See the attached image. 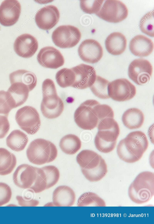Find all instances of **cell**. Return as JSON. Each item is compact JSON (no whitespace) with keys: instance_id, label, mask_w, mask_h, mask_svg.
Segmentation results:
<instances>
[{"instance_id":"obj_1","label":"cell","mask_w":154,"mask_h":224,"mask_svg":"<svg viewBox=\"0 0 154 224\" xmlns=\"http://www.w3.org/2000/svg\"><path fill=\"white\" fill-rule=\"evenodd\" d=\"M148 145L144 133L140 131H133L120 141L117 146V153L122 160L133 163L141 158Z\"/></svg>"},{"instance_id":"obj_2","label":"cell","mask_w":154,"mask_h":224,"mask_svg":"<svg viewBox=\"0 0 154 224\" xmlns=\"http://www.w3.org/2000/svg\"><path fill=\"white\" fill-rule=\"evenodd\" d=\"M128 195L133 202L141 204L149 201L154 195V174L150 171L140 173L129 186Z\"/></svg>"},{"instance_id":"obj_3","label":"cell","mask_w":154,"mask_h":224,"mask_svg":"<svg viewBox=\"0 0 154 224\" xmlns=\"http://www.w3.org/2000/svg\"><path fill=\"white\" fill-rule=\"evenodd\" d=\"M43 99L41 104V110L43 115L48 119L59 117L64 109L63 102L57 95L54 81L47 78L42 84Z\"/></svg>"},{"instance_id":"obj_4","label":"cell","mask_w":154,"mask_h":224,"mask_svg":"<svg viewBox=\"0 0 154 224\" xmlns=\"http://www.w3.org/2000/svg\"><path fill=\"white\" fill-rule=\"evenodd\" d=\"M57 147L53 143L42 138L32 141L26 151L29 162L37 165L53 161L57 157Z\"/></svg>"},{"instance_id":"obj_5","label":"cell","mask_w":154,"mask_h":224,"mask_svg":"<svg viewBox=\"0 0 154 224\" xmlns=\"http://www.w3.org/2000/svg\"><path fill=\"white\" fill-rule=\"evenodd\" d=\"M100 103L96 100H87L81 104L75 110V121L80 128L91 130L96 127L99 120L94 107Z\"/></svg>"},{"instance_id":"obj_6","label":"cell","mask_w":154,"mask_h":224,"mask_svg":"<svg viewBox=\"0 0 154 224\" xmlns=\"http://www.w3.org/2000/svg\"><path fill=\"white\" fill-rule=\"evenodd\" d=\"M15 118L20 128L29 134L36 133L41 125L38 112L31 106H25L18 109L16 114Z\"/></svg>"},{"instance_id":"obj_7","label":"cell","mask_w":154,"mask_h":224,"mask_svg":"<svg viewBox=\"0 0 154 224\" xmlns=\"http://www.w3.org/2000/svg\"><path fill=\"white\" fill-rule=\"evenodd\" d=\"M81 34L79 29L71 25L59 26L53 32L52 41L55 44L60 48H71L79 41Z\"/></svg>"},{"instance_id":"obj_8","label":"cell","mask_w":154,"mask_h":224,"mask_svg":"<svg viewBox=\"0 0 154 224\" xmlns=\"http://www.w3.org/2000/svg\"><path fill=\"white\" fill-rule=\"evenodd\" d=\"M128 8L119 0H108L105 1L96 15L100 18L111 23L119 22L127 17Z\"/></svg>"},{"instance_id":"obj_9","label":"cell","mask_w":154,"mask_h":224,"mask_svg":"<svg viewBox=\"0 0 154 224\" xmlns=\"http://www.w3.org/2000/svg\"><path fill=\"white\" fill-rule=\"evenodd\" d=\"M107 90L109 98L119 102L129 100L136 94L135 86L126 78L118 79L110 82Z\"/></svg>"},{"instance_id":"obj_10","label":"cell","mask_w":154,"mask_h":224,"mask_svg":"<svg viewBox=\"0 0 154 224\" xmlns=\"http://www.w3.org/2000/svg\"><path fill=\"white\" fill-rule=\"evenodd\" d=\"M152 64L143 58L135 59L129 65L128 74L129 77L138 85H143L150 80L152 73Z\"/></svg>"},{"instance_id":"obj_11","label":"cell","mask_w":154,"mask_h":224,"mask_svg":"<svg viewBox=\"0 0 154 224\" xmlns=\"http://www.w3.org/2000/svg\"><path fill=\"white\" fill-rule=\"evenodd\" d=\"M79 55L85 62L94 64L98 62L103 54V49L100 44L96 40L87 39L82 42L78 49Z\"/></svg>"},{"instance_id":"obj_12","label":"cell","mask_w":154,"mask_h":224,"mask_svg":"<svg viewBox=\"0 0 154 224\" xmlns=\"http://www.w3.org/2000/svg\"><path fill=\"white\" fill-rule=\"evenodd\" d=\"M71 69L75 74V80L72 87L84 89L90 87L94 82L96 73L92 66L82 64Z\"/></svg>"},{"instance_id":"obj_13","label":"cell","mask_w":154,"mask_h":224,"mask_svg":"<svg viewBox=\"0 0 154 224\" xmlns=\"http://www.w3.org/2000/svg\"><path fill=\"white\" fill-rule=\"evenodd\" d=\"M37 168L26 164L18 166L13 176L15 185L23 189H30L37 177Z\"/></svg>"},{"instance_id":"obj_14","label":"cell","mask_w":154,"mask_h":224,"mask_svg":"<svg viewBox=\"0 0 154 224\" xmlns=\"http://www.w3.org/2000/svg\"><path fill=\"white\" fill-rule=\"evenodd\" d=\"M60 17L59 11L55 6L48 5L40 9L35 17L36 23L40 29L49 30L58 23Z\"/></svg>"},{"instance_id":"obj_15","label":"cell","mask_w":154,"mask_h":224,"mask_svg":"<svg viewBox=\"0 0 154 224\" xmlns=\"http://www.w3.org/2000/svg\"><path fill=\"white\" fill-rule=\"evenodd\" d=\"M21 6L17 0L4 1L0 5V23L5 26L15 24L20 14Z\"/></svg>"},{"instance_id":"obj_16","label":"cell","mask_w":154,"mask_h":224,"mask_svg":"<svg viewBox=\"0 0 154 224\" xmlns=\"http://www.w3.org/2000/svg\"><path fill=\"white\" fill-rule=\"evenodd\" d=\"M37 60L42 67L51 69H57L64 63V58L60 51L51 46L42 48L38 54Z\"/></svg>"},{"instance_id":"obj_17","label":"cell","mask_w":154,"mask_h":224,"mask_svg":"<svg viewBox=\"0 0 154 224\" xmlns=\"http://www.w3.org/2000/svg\"><path fill=\"white\" fill-rule=\"evenodd\" d=\"M38 48L37 40L28 34H24L19 36L14 44L16 53L19 56L25 58H29L33 56Z\"/></svg>"},{"instance_id":"obj_18","label":"cell","mask_w":154,"mask_h":224,"mask_svg":"<svg viewBox=\"0 0 154 224\" xmlns=\"http://www.w3.org/2000/svg\"><path fill=\"white\" fill-rule=\"evenodd\" d=\"M98 131L96 135L101 140L107 143L116 142L120 133L117 122L112 118H106L97 125Z\"/></svg>"},{"instance_id":"obj_19","label":"cell","mask_w":154,"mask_h":224,"mask_svg":"<svg viewBox=\"0 0 154 224\" xmlns=\"http://www.w3.org/2000/svg\"><path fill=\"white\" fill-rule=\"evenodd\" d=\"M7 93L8 101L12 109L23 104L27 100L30 91L25 84L19 82L11 83Z\"/></svg>"},{"instance_id":"obj_20","label":"cell","mask_w":154,"mask_h":224,"mask_svg":"<svg viewBox=\"0 0 154 224\" xmlns=\"http://www.w3.org/2000/svg\"><path fill=\"white\" fill-rule=\"evenodd\" d=\"M153 43L150 38L144 35H138L130 41L129 49L134 55L140 57H147L152 52Z\"/></svg>"},{"instance_id":"obj_21","label":"cell","mask_w":154,"mask_h":224,"mask_svg":"<svg viewBox=\"0 0 154 224\" xmlns=\"http://www.w3.org/2000/svg\"><path fill=\"white\" fill-rule=\"evenodd\" d=\"M75 199L74 191L67 186H58L53 193V203L55 206H72L74 205Z\"/></svg>"},{"instance_id":"obj_22","label":"cell","mask_w":154,"mask_h":224,"mask_svg":"<svg viewBox=\"0 0 154 224\" xmlns=\"http://www.w3.org/2000/svg\"><path fill=\"white\" fill-rule=\"evenodd\" d=\"M106 48L110 54L117 55L123 53L127 46L125 36L119 32H114L110 34L105 41Z\"/></svg>"},{"instance_id":"obj_23","label":"cell","mask_w":154,"mask_h":224,"mask_svg":"<svg viewBox=\"0 0 154 224\" xmlns=\"http://www.w3.org/2000/svg\"><path fill=\"white\" fill-rule=\"evenodd\" d=\"M144 120V115L142 111L136 108L127 110L122 117V120L124 125L131 130L140 128L142 126Z\"/></svg>"},{"instance_id":"obj_24","label":"cell","mask_w":154,"mask_h":224,"mask_svg":"<svg viewBox=\"0 0 154 224\" xmlns=\"http://www.w3.org/2000/svg\"><path fill=\"white\" fill-rule=\"evenodd\" d=\"M102 158L93 150H84L78 154L76 161L81 169L91 170L98 166Z\"/></svg>"},{"instance_id":"obj_25","label":"cell","mask_w":154,"mask_h":224,"mask_svg":"<svg viewBox=\"0 0 154 224\" xmlns=\"http://www.w3.org/2000/svg\"><path fill=\"white\" fill-rule=\"evenodd\" d=\"M9 78L11 83L14 82L21 83L26 85L29 91L35 87L37 83L35 75L33 72L23 69L19 70L10 73Z\"/></svg>"},{"instance_id":"obj_26","label":"cell","mask_w":154,"mask_h":224,"mask_svg":"<svg viewBox=\"0 0 154 224\" xmlns=\"http://www.w3.org/2000/svg\"><path fill=\"white\" fill-rule=\"evenodd\" d=\"M28 142L27 135L19 130L12 131L6 139L7 146L13 151L20 152L23 150Z\"/></svg>"},{"instance_id":"obj_27","label":"cell","mask_w":154,"mask_h":224,"mask_svg":"<svg viewBox=\"0 0 154 224\" xmlns=\"http://www.w3.org/2000/svg\"><path fill=\"white\" fill-rule=\"evenodd\" d=\"M17 159L15 155L7 149L0 148V175L11 173L15 167Z\"/></svg>"},{"instance_id":"obj_28","label":"cell","mask_w":154,"mask_h":224,"mask_svg":"<svg viewBox=\"0 0 154 224\" xmlns=\"http://www.w3.org/2000/svg\"><path fill=\"white\" fill-rule=\"evenodd\" d=\"M81 142L77 136L72 134L65 135L60 140L59 146L61 150L68 155H73L81 148Z\"/></svg>"},{"instance_id":"obj_29","label":"cell","mask_w":154,"mask_h":224,"mask_svg":"<svg viewBox=\"0 0 154 224\" xmlns=\"http://www.w3.org/2000/svg\"><path fill=\"white\" fill-rule=\"evenodd\" d=\"M81 171L85 178L91 182H95L101 180L107 172V166L102 158L99 164L96 168L91 170L81 169Z\"/></svg>"},{"instance_id":"obj_30","label":"cell","mask_w":154,"mask_h":224,"mask_svg":"<svg viewBox=\"0 0 154 224\" xmlns=\"http://www.w3.org/2000/svg\"><path fill=\"white\" fill-rule=\"evenodd\" d=\"M78 206H106L105 201L98 195L92 192L82 194L77 201Z\"/></svg>"},{"instance_id":"obj_31","label":"cell","mask_w":154,"mask_h":224,"mask_svg":"<svg viewBox=\"0 0 154 224\" xmlns=\"http://www.w3.org/2000/svg\"><path fill=\"white\" fill-rule=\"evenodd\" d=\"M109 83L107 80L97 75L94 82L90 88L94 95L98 98L102 99L109 98L107 87Z\"/></svg>"},{"instance_id":"obj_32","label":"cell","mask_w":154,"mask_h":224,"mask_svg":"<svg viewBox=\"0 0 154 224\" xmlns=\"http://www.w3.org/2000/svg\"><path fill=\"white\" fill-rule=\"evenodd\" d=\"M56 81L61 87H72L75 80V74L71 69L62 68L58 71L55 76Z\"/></svg>"},{"instance_id":"obj_33","label":"cell","mask_w":154,"mask_h":224,"mask_svg":"<svg viewBox=\"0 0 154 224\" xmlns=\"http://www.w3.org/2000/svg\"><path fill=\"white\" fill-rule=\"evenodd\" d=\"M153 10L145 15L141 19L139 26L141 31L144 33L152 37L154 36Z\"/></svg>"},{"instance_id":"obj_34","label":"cell","mask_w":154,"mask_h":224,"mask_svg":"<svg viewBox=\"0 0 154 224\" xmlns=\"http://www.w3.org/2000/svg\"><path fill=\"white\" fill-rule=\"evenodd\" d=\"M44 171L47 182L46 189L54 186L58 182L60 177L58 169L53 165H48L41 168Z\"/></svg>"},{"instance_id":"obj_35","label":"cell","mask_w":154,"mask_h":224,"mask_svg":"<svg viewBox=\"0 0 154 224\" xmlns=\"http://www.w3.org/2000/svg\"><path fill=\"white\" fill-rule=\"evenodd\" d=\"M37 176L35 180L29 190L35 193L42 192L46 189L47 182L45 174L41 168H37Z\"/></svg>"},{"instance_id":"obj_36","label":"cell","mask_w":154,"mask_h":224,"mask_svg":"<svg viewBox=\"0 0 154 224\" xmlns=\"http://www.w3.org/2000/svg\"><path fill=\"white\" fill-rule=\"evenodd\" d=\"M104 0H81L80 6L84 12L96 14L100 10Z\"/></svg>"},{"instance_id":"obj_37","label":"cell","mask_w":154,"mask_h":224,"mask_svg":"<svg viewBox=\"0 0 154 224\" xmlns=\"http://www.w3.org/2000/svg\"><path fill=\"white\" fill-rule=\"evenodd\" d=\"M99 122L106 118H112L114 117V111L111 107L106 104H97L94 107Z\"/></svg>"},{"instance_id":"obj_38","label":"cell","mask_w":154,"mask_h":224,"mask_svg":"<svg viewBox=\"0 0 154 224\" xmlns=\"http://www.w3.org/2000/svg\"><path fill=\"white\" fill-rule=\"evenodd\" d=\"M94 142L97 149L99 151L104 153H108L112 151L115 148L116 144V142L109 143L105 142L96 135Z\"/></svg>"},{"instance_id":"obj_39","label":"cell","mask_w":154,"mask_h":224,"mask_svg":"<svg viewBox=\"0 0 154 224\" xmlns=\"http://www.w3.org/2000/svg\"><path fill=\"white\" fill-rule=\"evenodd\" d=\"M11 189L8 184L0 182V206L8 203L12 196Z\"/></svg>"},{"instance_id":"obj_40","label":"cell","mask_w":154,"mask_h":224,"mask_svg":"<svg viewBox=\"0 0 154 224\" xmlns=\"http://www.w3.org/2000/svg\"><path fill=\"white\" fill-rule=\"evenodd\" d=\"M12 109L8 101L7 92L0 91V115L8 117Z\"/></svg>"},{"instance_id":"obj_41","label":"cell","mask_w":154,"mask_h":224,"mask_svg":"<svg viewBox=\"0 0 154 224\" xmlns=\"http://www.w3.org/2000/svg\"><path fill=\"white\" fill-rule=\"evenodd\" d=\"M8 117L0 115V139L4 138L9 130L10 124Z\"/></svg>"},{"instance_id":"obj_42","label":"cell","mask_w":154,"mask_h":224,"mask_svg":"<svg viewBox=\"0 0 154 224\" xmlns=\"http://www.w3.org/2000/svg\"><path fill=\"white\" fill-rule=\"evenodd\" d=\"M16 198L19 205L22 206H36L39 203L37 200L21 196H17Z\"/></svg>"},{"instance_id":"obj_43","label":"cell","mask_w":154,"mask_h":224,"mask_svg":"<svg viewBox=\"0 0 154 224\" xmlns=\"http://www.w3.org/2000/svg\"></svg>"}]
</instances>
